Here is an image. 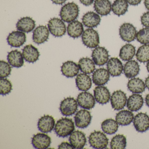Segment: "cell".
Here are the masks:
<instances>
[{
	"label": "cell",
	"instance_id": "cell-15",
	"mask_svg": "<svg viewBox=\"0 0 149 149\" xmlns=\"http://www.w3.org/2000/svg\"><path fill=\"white\" fill-rule=\"evenodd\" d=\"M69 141L74 149H82L86 145L87 139L83 132L77 130L73 132L70 134Z\"/></svg>",
	"mask_w": 149,
	"mask_h": 149
},
{
	"label": "cell",
	"instance_id": "cell-47",
	"mask_svg": "<svg viewBox=\"0 0 149 149\" xmlns=\"http://www.w3.org/2000/svg\"><path fill=\"white\" fill-rule=\"evenodd\" d=\"M144 5L146 8L149 11V0H144Z\"/></svg>",
	"mask_w": 149,
	"mask_h": 149
},
{
	"label": "cell",
	"instance_id": "cell-35",
	"mask_svg": "<svg viewBox=\"0 0 149 149\" xmlns=\"http://www.w3.org/2000/svg\"><path fill=\"white\" fill-rule=\"evenodd\" d=\"M128 7L126 0H115L112 4L111 10L114 14L120 16L124 15L127 12Z\"/></svg>",
	"mask_w": 149,
	"mask_h": 149
},
{
	"label": "cell",
	"instance_id": "cell-28",
	"mask_svg": "<svg viewBox=\"0 0 149 149\" xmlns=\"http://www.w3.org/2000/svg\"><path fill=\"white\" fill-rule=\"evenodd\" d=\"M77 87L81 91H88L92 86V81L89 76L87 74H80L75 79Z\"/></svg>",
	"mask_w": 149,
	"mask_h": 149
},
{
	"label": "cell",
	"instance_id": "cell-17",
	"mask_svg": "<svg viewBox=\"0 0 149 149\" xmlns=\"http://www.w3.org/2000/svg\"><path fill=\"white\" fill-rule=\"evenodd\" d=\"M94 97L96 101L101 104H106L110 99V93L104 86H98L94 90Z\"/></svg>",
	"mask_w": 149,
	"mask_h": 149
},
{
	"label": "cell",
	"instance_id": "cell-11",
	"mask_svg": "<svg viewBox=\"0 0 149 149\" xmlns=\"http://www.w3.org/2000/svg\"><path fill=\"white\" fill-rule=\"evenodd\" d=\"M127 102L126 94L121 90L114 91L111 97V103L115 110H119L124 108Z\"/></svg>",
	"mask_w": 149,
	"mask_h": 149
},
{
	"label": "cell",
	"instance_id": "cell-38",
	"mask_svg": "<svg viewBox=\"0 0 149 149\" xmlns=\"http://www.w3.org/2000/svg\"><path fill=\"white\" fill-rule=\"evenodd\" d=\"M137 60L141 63L149 61V45L144 44L139 48L136 55Z\"/></svg>",
	"mask_w": 149,
	"mask_h": 149
},
{
	"label": "cell",
	"instance_id": "cell-21",
	"mask_svg": "<svg viewBox=\"0 0 149 149\" xmlns=\"http://www.w3.org/2000/svg\"><path fill=\"white\" fill-rule=\"evenodd\" d=\"M110 79L109 71L104 68H101L96 70L92 75V81L94 84L102 86L106 84Z\"/></svg>",
	"mask_w": 149,
	"mask_h": 149
},
{
	"label": "cell",
	"instance_id": "cell-26",
	"mask_svg": "<svg viewBox=\"0 0 149 149\" xmlns=\"http://www.w3.org/2000/svg\"><path fill=\"white\" fill-rule=\"evenodd\" d=\"M143 102L142 95L137 94H132L127 100V107L130 111H137L141 109Z\"/></svg>",
	"mask_w": 149,
	"mask_h": 149
},
{
	"label": "cell",
	"instance_id": "cell-14",
	"mask_svg": "<svg viewBox=\"0 0 149 149\" xmlns=\"http://www.w3.org/2000/svg\"><path fill=\"white\" fill-rule=\"evenodd\" d=\"M8 44L13 47H20L22 46L26 40V34L22 31H13L8 36Z\"/></svg>",
	"mask_w": 149,
	"mask_h": 149
},
{
	"label": "cell",
	"instance_id": "cell-48",
	"mask_svg": "<svg viewBox=\"0 0 149 149\" xmlns=\"http://www.w3.org/2000/svg\"><path fill=\"white\" fill-rule=\"evenodd\" d=\"M145 85L146 87L147 88L148 90H149V76L146 77L145 80Z\"/></svg>",
	"mask_w": 149,
	"mask_h": 149
},
{
	"label": "cell",
	"instance_id": "cell-19",
	"mask_svg": "<svg viewBox=\"0 0 149 149\" xmlns=\"http://www.w3.org/2000/svg\"><path fill=\"white\" fill-rule=\"evenodd\" d=\"M107 70L112 77L119 76L123 72V67L120 60L117 57H111L107 63Z\"/></svg>",
	"mask_w": 149,
	"mask_h": 149
},
{
	"label": "cell",
	"instance_id": "cell-9",
	"mask_svg": "<svg viewBox=\"0 0 149 149\" xmlns=\"http://www.w3.org/2000/svg\"><path fill=\"white\" fill-rule=\"evenodd\" d=\"M74 118L77 127L84 129L90 124L92 116L90 112L87 110L81 109L77 111Z\"/></svg>",
	"mask_w": 149,
	"mask_h": 149
},
{
	"label": "cell",
	"instance_id": "cell-37",
	"mask_svg": "<svg viewBox=\"0 0 149 149\" xmlns=\"http://www.w3.org/2000/svg\"><path fill=\"white\" fill-rule=\"evenodd\" d=\"M126 146V139L123 134H118L113 137L110 142L112 149H123Z\"/></svg>",
	"mask_w": 149,
	"mask_h": 149
},
{
	"label": "cell",
	"instance_id": "cell-42",
	"mask_svg": "<svg viewBox=\"0 0 149 149\" xmlns=\"http://www.w3.org/2000/svg\"><path fill=\"white\" fill-rule=\"evenodd\" d=\"M141 24L146 28H149V12L144 13L141 17Z\"/></svg>",
	"mask_w": 149,
	"mask_h": 149
},
{
	"label": "cell",
	"instance_id": "cell-6",
	"mask_svg": "<svg viewBox=\"0 0 149 149\" xmlns=\"http://www.w3.org/2000/svg\"><path fill=\"white\" fill-rule=\"evenodd\" d=\"M78 103L74 97H68L63 99L60 104V110L63 116H69L77 111Z\"/></svg>",
	"mask_w": 149,
	"mask_h": 149
},
{
	"label": "cell",
	"instance_id": "cell-1",
	"mask_svg": "<svg viewBox=\"0 0 149 149\" xmlns=\"http://www.w3.org/2000/svg\"><path fill=\"white\" fill-rule=\"evenodd\" d=\"M75 130L74 124L71 118H64L57 121L54 131L60 137L65 138L70 136Z\"/></svg>",
	"mask_w": 149,
	"mask_h": 149
},
{
	"label": "cell",
	"instance_id": "cell-39",
	"mask_svg": "<svg viewBox=\"0 0 149 149\" xmlns=\"http://www.w3.org/2000/svg\"><path fill=\"white\" fill-rule=\"evenodd\" d=\"M13 89L12 83L6 78L0 79V93L2 95H8Z\"/></svg>",
	"mask_w": 149,
	"mask_h": 149
},
{
	"label": "cell",
	"instance_id": "cell-43",
	"mask_svg": "<svg viewBox=\"0 0 149 149\" xmlns=\"http://www.w3.org/2000/svg\"><path fill=\"white\" fill-rule=\"evenodd\" d=\"M58 149H73L74 148L71 144L69 143L68 142H63L61 144L59 145L58 146Z\"/></svg>",
	"mask_w": 149,
	"mask_h": 149
},
{
	"label": "cell",
	"instance_id": "cell-27",
	"mask_svg": "<svg viewBox=\"0 0 149 149\" xmlns=\"http://www.w3.org/2000/svg\"><path fill=\"white\" fill-rule=\"evenodd\" d=\"M24 57L20 51L17 49L9 52L7 59L9 64L14 68H19L24 65Z\"/></svg>",
	"mask_w": 149,
	"mask_h": 149
},
{
	"label": "cell",
	"instance_id": "cell-46",
	"mask_svg": "<svg viewBox=\"0 0 149 149\" xmlns=\"http://www.w3.org/2000/svg\"><path fill=\"white\" fill-rule=\"evenodd\" d=\"M51 1L56 5H61L65 3L67 0H51Z\"/></svg>",
	"mask_w": 149,
	"mask_h": 149
},
{
	"label": "cell",
	"instance_id": "cell-44",
	"mask_svg": "<svg viewBox=\"0 0 149 149\" xmlns=\"http://www.w3.org/2000/svg\"><path fill=\"white\" fill-rule=\"evenodd\" d=\"M128 3L132 6H136L141 3L142 0H126Z\"/></svg>",
	"mask_w": 149,
	"mask_h": 149
},
{
	"label": "cell",
	"instance_id": "cell-30",
	"mask_svg": "<svg viewBox=\"0 0 149 149\" xmlns=\"http://www.w3.org/2000/svg\"><path fill=\"white\" fill-rule=\"evenodd\" d=\"M67 32L70 37L74 39L78 38L83 33V25L78 21H74L68 25Z\"/></svg>",
	"mask_w": 149,
	"mask_h": 149
},
{
	"label": "cell",
	"instance_id": "cell-3",
	"mask_svg": "<svg viewBox=\"0 0 149 149\" xmlns=\"http://www.w3.org/2000/svg\"><path fill=\"white\" fill-rule=\"evenodd\" d=\"M88 141L91 146L95 149H104L109 143V139L106 135L100 131L91 132L89 136Z\"/></svg>",
	"mask_w": 149,
	"mask_h": 149
},
{
	"label": "cell",
	"instance_id": "cell-25",
	"mask_svg": "<svg viewBox=\"0 0 149 149\" xmlns=\"http://www.w3.org/2000/svg\"><path fill=\"white\" fill-rule=\"evenodd\" d=\"M35 26V21L29 17L21 18L16 24L17 29L24 33H29L32 32Z\"/></svg>",
	"mask_w": 149,
	"mask_h": 149
},
{
	"label": "cell",
	"instance_id": "cell-33",
	"mask_svg": "<svg viewBox=\"0 0 149 149\" xmlns=\"http://www.w3.org/2000/svg\"><path fill=\"white\" fill-rule=\"evenodd\" d=\"M80 70L83 73L91 74L95 69V63L93 61L88 57H83L78 62Z\"/></svg>",
	"mask_w": 149,
	"mask_h": 149
},
{
	"label": "cell",
	"instance_id": "cell-41",
	"mask_svg": "<svg viewBox=\"0 0 149 149\" xmlns=\"http://www.w3.org/2000/svg\"><path fill=\"white\" fill-rule=\"evenodd\" d=\"M10 64L4 61L0 62V78H4L11 74L12 68Z\"/></svg>",
	"mask_w": 149,
	"mask_h": 149
},
{
	"label": "cell",
	"instance_id": "cell-8",
	"mask_svg": "<svg viewBox=\"0 0 149 149\" xmlns=\"http://www.w3.org/2000/svg\"><path fill=\"white\" fill-rule=\"evenodd\" d=\"M91 56L96 65L103 66L109 60V52L104 47H97L92 51Z\"/></svg>",
	"mask_w": 149,
	"mask_h": 149
},
{
	"label": "cell",
	"instance_id": "cell-23",
	"mask_svg": "<svg viewBox=\"0 0 149 149\" xmlns=\"http://www.w3.org/2000/svg\"><path fill=\"white\" fill-rule=\"evenodd\" d=\"M82 20L85 26L93 28L96 27L100 24L101 19L97 14L93 12H89L83 15Z\"/></svg>",
	"mask_w": 149,
	"mask_h": 149
},
{
	"label": "cell",
	"instance_id": "cell-16",
	"mask_svg": "<svg viewBox=\"0 0 149 149\" xmlns=\"http://www.w3.org/2000/svg\"><path fill=\"white\" fill-rule=\"evenodd\" d=\"M55 126V121L52 116L44 115L39 119L38 128L39 130L43 133L51 132Z\"/></svg>",
	"mask_w": 149,
	"mask_h": 149
},
{
	"label": "cell",
	"instance_id": "cell-50",
	"mask_svg": "<svg viewBox=\"0 0 149 149\" xmlns=\"http://www.w3.org/2000/svg\"><path fill=\"white\" fill-rule=\"evenodd\" d=\"M146 68H147V71L149 73V61L148 62L147 64H146Z\"/></svg>",
	"mask_w": 149,
	"mask_h": 149
},
{
	"label": "cell",
	"instance_id": "cell-5",
	"mask_svg": "<svg viewBox=\"0 0 149 149\" xmlns=\"http://www.w3.org/2000/svg\"><path fill=\"white\" fill-rule=\"evenodd\" d=\"M49 32L55 37H62L66 33V26L63 21L57 18L50 19L48 23Z\"/></svg>",
	"mask_w": 149,
	"mask_h": 149
},
{
	"label": "cell",
	"instance_id": "cell-49",
	"mask_svg": "<svg viewBox=\"0 0 149 149\" xmlns=\"http://www.w3.org/2000/svg\"><path fill=\"white\" fill-rule=\"evenodd\" d=\"M146 104L149 108V94L146 95L145 97Z\"/></svg>",
	"mask_w": 149,
	"mask_h": 149
},
{
	"label": "cell",
	"instance_id": "cell-29",
	"mask_svg": "<svg viewBox=\"0 0 149 149\" xmlns=\"http://www.w3.org/2000/svg\"><path fill=\"white\" fill-rule=\"evenodd\" d=\"M140 69L137 62L134 60L128 61L125 64L123 71L125 77L128 78H133L139 73Z\"/></svg>",
	"mask_w": 149,
	"mask_h": 149
},
{
	"label": "cell",
	"instance_id": "cell-18",
	"mask_svg": "<svg viewBox=\"0 0 149 149\" xmlns=\"http://www.w3.org/2000/svg\"><path fill=\"white\" fill-rule=\"evenodd\" d=\"M49 36V30L46 26H39L33 32V41L37 44H42L47 41Z\"/></svg>",
	"mask_w": 149,
	"mask_h": 149
},
{
	"label": "cell",
	"instance_id": "cell-10",
	"mask_svg": "<svg viewBox=\"0 0 149 149\" xmlns=\"http://www.w3.org/2000/svg\"><path fill=\"white\" fill-rule=\"evenodd\" d=\"M133 125L137 131L144 132L149 129V117L146 113L140 112L135 116Z\"/></svg>",
	"mask_w": 149,
	"mask_h": 149
},
{
	"label": "cell",
	"instance_id": "cell-40",
	"mask_svg": "<svg viewBox=\"0 0 149 149\" xmlns=\"http://www.w3.org/2000/svg\"><path fill=\"white\" fill-rule=\"evenodd\" d=\"M137 40L141 44H149V28L140 29L136 34Z\"/></svg>",
	"mask_w": 149,
	"mask_h": 149
},
{
	"label": "cell",
	"instance_id": "cell-12",
	"mask_svg": "<svg viewBox=\"0 0 149 149\" xmlns=\"http://www.w3.org/2000/svg\"><path fill=\"white\" fill-rule=\"evenodd\" d=\"M51 143V138L45 133H37L32 138V144L36 149H47L50 146Z\"/></svg>",
	"mask_w": 149,
	"mask_h": 149
},
{
	"label": "cell",
	"instance_id": "cell-4",
	"mask_svg": "<svg viewBox=\"0 0 149 149\" xmlns=\"http://www.w3.org/2000/svg\"><path fill=\"white\" fill-rule=\"evenodd\" d=\"M81 38L83 44L89 48L97 47L100 43L99 34L92 28L84 30L82 35Z\"/></svg>",
	"mask_w": 149,
	"mask_h": 149
},
{
	"label": "cell",
	"instance_id": "cell-20",
	"mask_svg": "<svg viewBox=\"0 0 149 149\" xmlns=\"http://www.w3.org/2000/svg\"><path fill=\"white\" fill-rule=\"evenodd\" d=\"M22 55L26 61L34 63L39 59L40 56L38 49L32 44L26 45L22 49Z\"/></svg>",
	"mask_w": 149,
	"mask_h": 149
},
{
	"label": "cell",
	"instance_id": "cell-34",
	"mask_svg": "<svg viewBox=\"0 0 149 149\" xmlns=\"http://www.w3.org/2000/svg\"><path fill=\"white\" fill-rule=\"evenodd\" d=\"M135 54V47L131 44H126L120 49L119 57L123 61H130L134 57Z\"/></svg>",
	"mask_w": 149,
	"mask_h": 149
},
{
	"label": "cell",
	"instance_id": "cell-45",
	"mask_svg": "<svg viewBox=\"0 0 149 149\" xmlns=\"http://www.w3.org/2000/svg\"><path fill=\"white\" fill-rule=\"evenodd\" d=\"M94 0H80V2L86 6H88L93 4Z\"/></svg>",
	"mask_w": 149,
	"mask_h": 149
},
{
	"label": "cell",
	"instance_id": "cell-36",
	"mask_svg": "<svg viewBox=\"0 0 149 149\" xmlns=\"http://www.w3.org/2000/svg\"><path fill=\"white\" fill-rule=\"evenodd\" d=\"M102 129L104 133L111 135L116 133L118 130V123L112 118L104 120L102 123Z\"/></svg>",
	"mask_w": 149,
	"mask_h": 149
},
{
	"label": "cell",
	"instance_id": "cell-22",
	"mask_svg": "<svg viewBox=\"0 0 149 149\" xmlns=\"http://www.w3.org/2000/svg\"><path fill=\"white\" fill-rule=\"evenodd\" d=\"M79 66L73 61H68L63 63L61 67L63 74L68 78H72L76 76L79 72Z\"/></svg>",
	"mask_w": 149,
	"mask_h": 149
},
{
	"label": "cell",
	"instance_id": "cell-31",
	"mask_svg": "<svg viewBox=\"0 0 149 149\" xmlns=\"http://www.w3.org/2000/svg\"><path fill=\"white\" fill-rule=\"evenodd\" d=\"M134 119V115L130 111L124 110L118 112L116 114V120L117 123L122 126L130 125Z\"/></svg>",
	"mask_w": 149,
	"mask_h": 149
},
{
	"label": "cell",
	"instance_id": "cell-2",
	"mask_svg": "<svg viewBox=\"0 0 149 149\" xmlns=\"http://www.w3.org/2000/svg\"><path fill=\"white\" fill-rule=\"evenodd\" d=\"M79 13L78 6L74 2L67 3L62 7L60 15L64 22L70 23L78 17Z\"/></svg>",
	"mask_w": 149,
	"mask_h": 149
},
{
	"label": "cell",
	"instance_id": "cell-24",
	"mask_svg": "<svg viewBox=\"0 0 149 149\" xmlns=\"http://www.w3.org/2000/svg\"><path fill=\"white\" fill-rule=\"evenodd\" d=\"M94 8L98 14L102 16H106L110 13L112 6L109 0H95Z\"/></svg>",
	"mask_w": 149,
	"mask_h": 149
},
{
	"label": "cell",
	"instance_id": "cell-7",
	"mask_svg": "<svg viewBox=\"0 0 149 149\" xmlns=\"http://www.w3.org/2000/svg\"><path fill=\"white\" fill-rule=\"evenodd\" d=\"M119 32V35L122 40L127 42L133 41L136 36V28L131 23H123L120 27Z\"/></svg>",
	"mask_w": 149,
	"mask_h": 149
},
{
	"label": "cell",
	"instance_id": "cell-32",
	"mask_svg": "<svg viewBox=\"0 0 149 149\" xmlns=\"http://www.w3.org/2000/svg\"><path fill=\"white\" fill-rule=\"evenodd\" d=\"M127 87L131 92L135 94H139L145 91L146 85L140 78H133L129 81Z\"/></svg>",
	"mask_w": 149,
	"mask_h": 149
},
{
	"label": "cell",
	"instance_id": "cell-13",
	"mask_svg": "<svg viewBox=\"0 0 149 149\" xmlns=\"http://www.w3.org/2000/svg\"><path fill=\"white\" fill-rule=\"evenodd\" d=\"M95 99L92 94L89 92H82L77 96L78 105L83 109L89 110L93 109L95 104Z\"/></svg>",
	"mask_w": 149,
	"mask_h": 149
}]
</instances>
